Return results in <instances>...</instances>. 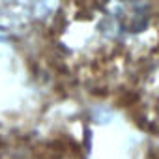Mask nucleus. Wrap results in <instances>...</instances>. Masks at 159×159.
Segmentation results:
<instances>
[]
</instances>
